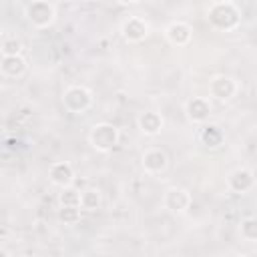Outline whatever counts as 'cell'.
<instances>
[{"label":"cell","mask_w":257,"mask_h":257,"mask_svg":"<svg viewBox=\"0 0 257 257\" xmlns=\"http://www.w3.org/2000/svg\"><path fill=\"white\" fill-rule=\"evenodd\" d=\"M80 195H82V193H78V191L70 185V187H66V189L60 191V195H58V205H60V207H80Z\"/></svg>","instance_id":"19"},{"label":"cell","mask_w":257,"mask_h":257,"mask_svg":"<svg viewBox=\"0 0 257 257\" xmlns=\"http://www.w3.org/2000/svg\"><path fill=\"white\" fill-rule=\"evenodd\" d=\"M165 38L173 46H187L193 40V28L185 20H173L165 28Z\"/></svg>","instance_id":"10"},{"label":"cell","mask_w":257,"mask_h":257,"mask_svg":"<svg viewBox=\"0 0 257 257\" xmlns=\"http://www.w3.org/2000/svg\"><path fill=\"white\" fill-rule=\"evenodd\" d=\"M62 106L72 114H84L92 106V92L82 84H70L62 92Z\"/></svg>","instance_id":"3"},{"label":"cell","mask_w":257,"mask_h":257,"mask_svg":"<svg viewBox=\"0 0 257 257\" xmlns=\"http://www.w3.org/2000/svg\"><path fill=\"white\" fill-rule=\"evenodd\" d=\"M237 92H239V82H237V78H233L229 74H219L209 82V94L215 100L227 102V100L235 98Z\"/></svg>","instance_id":"7"},{"label":"cell","mask_w":257,"mask_h":257,"mask_svg":"<svg viewBox=\"0 0 257 257\" xmlns=\"http://www.w3.org/2000/svg\"><path fill=\"white\" fill-rule=\"evenodd\" d=\"M257 185V179H255V173L247 167H239L235 171L229 173L227 177V187L233 191V193H239V195H245L249 191H253Z\"/></svg>","instance_id":"8"},{"label":"cell","mask_w":257,"mask_h":257,"mask_svg":"<svg viewBox=\"0 0 257 257\" xmlns=\"http://www.w3.org/2000/svg\"><path fill=\"white\" fill-rule=\"evenodd\" d=\"M137 126L145 137H157L165 126V118L157 110H143L137 116Z\"/></svg>","instance_id":"13"},{"label":"cell","mask_w":257,"mask_h":257,"mask_svg":"<svg viewBox=\"0 0 257 257\" xmlns=\"http://www.w3.org/2000/svg\"><path fill=\"white\" fill-rule=\"evenodd\" d=\"M48 179H50L52 185H56L60 189H66L74 181V169L68 161H54L48 167Z\"/></svg>","instance_id":"12"},{"label":"cell","mask_w":257,"mask_h":257,"mask_svg":"<svg viewBox=\"0 0 257 257\" xmlns=\"http://www.w3.org/2000/svg\"><path fill=\"white\" fill-rule=\"evenodd\" d=\"M239 235L249 241V243H257V215L245 217L239 225Z\"/></svg>","instance_id":"17"},{"label":"cell","mask_w":257,"mask_h":257,"mask_svg":"<svg viewBox=\"0 0 257 257\" xmlns=\"http://www.w3.org/2000/svg\"><path fill=\"white\" fill-rule=\"evenodd\" d=\"M205 16L209 24L221 32H231L241 24V8L231 0H215L207 6Z\"/></svg>","instance_id":"1"},{"label":"cell","mask_w":257,"mask_h":257,"mask_svg":"<svg viewBox=\"0 0 257 257\" xmlns=\"http://www.w3.org/2000/svg\"><path fill=\"white\" fill-rule=\"evenodd\" d=\"M118 139H120L118 128L112 122H106V120L92 124L90 133H88V143L98 153H110L118 145Z\"/></svg>","instance_id":"2"},{"label":"cell","mask_w":257,"mask_h":257,"mask_svg":"<svg viewBox=\"0 0 257 257\" xmlns=\"http://www.w3.org/2000/svg\"><path fill=\"white\" fill-rule=\"evenodd\" d=\"M0 52H2V56H18L22 52V42L16 36L4 34L2 42H0Z\"/></svg>","instance_id":"18"},{"label":"cell","mask_w":257,"mask_h":257,"mask_svg":"<svg viewBox=\"0 0 257 257\" xmlns=\"http://www.w3.org/2000/svg\"><path fill=\"white\" fill-rule=\"evenodd\" d=\"M100 205H102V195H100L98 189H86V191H82V195H80V209L82 211L92 213V211L100 209Z\"/></svg>","instance_id":"16"},{"label":"cell","mask_w":257,"mask_h":257,"mask_svg":"<svg viewBox=\"0 0 257 257\" xmlns=\"http://www.w3.org/2000/svg\"><path fill=\"white\" fill-rule=\"evenodd\" d=\"M141 163H143V169L149 173V175H159L163 173L167 167H169V155L163 151V149H147L141 157Z\"/></svg>","instance_id":"11"},{"label":"cell","mask_w":257,"mask_h":257,"mask_svg":"<svg viewBox=\"0 0 257 257\" xmlns=\"http://www.w3.org/2000/svg\"><path fill=\"white\" fill-rule=\"evenodd\" d=\"M227 257H245V255H243V253H229Z\"/></svg>","instance_id":"22"},{"label":"cell","mask_w":257,"mask_h":257,"mask_svg":"<svg viewBox=\"0 0 257 257\" xmlns=\"http://www.w3.org/2000/svg\"><path fill=\"white\" fill-rule=\"evenodd\" d=\"M199 139H201V143H203L205 147L217 149L219 145H223L225 133H223L221 126H217V124H205V126L201 128V133H199Z\"/></svg>","instance_id":"15"},{"label":"cell","mask_w":257,"mask_h":257,"mask_svg":"<svg viewBox=\"0 0 257 257\" xmlns=\"http://www.w3.org/2000/svg\"><path fill=\"white\" fill-rule=\"evenodd\" d=\"M185 114L193 124H205L211 114V102L205 96H191L185 102Z\"/></svg>","instance_id":"9"},{"label":"cell","mask_w":257,"mask_h":257,"mask_svg":"<svg viewBox=\"0 0 257 257\" xmlns=\"http://www.w3.org/2000/svg\"><path fill=\"white\" fill-rule=\"evenodd\" d=\"M191 203H193V197H191V193H189L187 189H183V187H171V189H167L165 195H163V207H165L169 213H173V215H183V213H187L189 207H191Z\"/></svg>","instance_id":"5"},{"label":"cell","mask_w":257,"mask_h":257,"mask_svg":"<svg viewBox=\"0 0 257 257\" xmlns=\"http://www.w3.org/2000/svg\"><path fill=\"white\" fill-rule=\"evenodd\" d=\"M26 20L34 26V28H48L54 24L56 20V8L52 2L46 0H34L30 4H26Z\"/></svg>","instance_id":"4"},{"label":"cell","mask_w":257,"mask_h":257,"mask_svg":"<svg viewBox=\"0 0 257 257\" xmlns=\"http://www.w3.org/2000/svg\"><path fill=\"white\" fill-rule=\"evenodd\" d=\"M0 70H2V74L6 78H20L26 72V60L22 58V54H18V56H2Z\"/></svg>","instance_id":"14"},{"label":"cell","mask_w":257,"mask_h":257,"mask_svg":"<svg viewBox=\"0 0 257 257\" xmlns=\"http://www.w3.org/2000/svg\"><path fill=\"white\" fill-rule=\"evenodd\" d=\"M151 32V24L143 18V16H128L122 20L120 24V34L126 42L131 44H139L143 42Z\"/></svg>","instance_id":"6"},{"label":"cell","mask_w":257,"mask_h":257,"mask_svg":"<svg viewBox=\"0 0 257 257\" xmlns=\"http://www.w3.org/2000/svg\"><path fill=\"white\" fill-rule=\"evenodd\" d=\"M80 213L82 209L80 207H60L58 209V219L64 223V225H76L80 221Z\"/></svg>","instance_id":"20"},{"label":"cell","mask_w":257,"mask_h":257,"mask_svg":"<svg viewBox=\"0 0 257 257\" xmlns=\"http://www.w3.org/2000/svg\"><path fill=\"white\" fill-rule=\"evenodd\" d=\"M0 257H12V253H10L6 247H2V249H0Z\"/></svg>","instance_id":"21"}]
</instances>
